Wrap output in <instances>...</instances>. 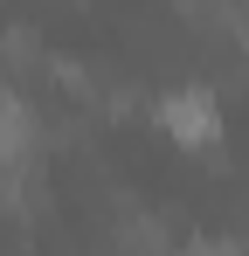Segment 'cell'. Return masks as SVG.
<instances>
[{
	"label": "cell",
	"instance_id": "cell-1",
	"mask_svg": "<svg viewBox=\"0 0 249 256\" xmlns=\"http://www.w3.org/2000/svg\"><path fill=\"white\" fill-rule=\"evenodd\" d=\"M160 125L187 146V152H208V146H222V104H214V90L187 84V90H166L160 97Z\"/></svg>",
	"mask_w": 249,
	"mask_h": 256
},
{
	"label": "cell",
	"instance_id": "cell-2",
	"mask_svg": "<svg viewBox=\"0 0 249 256\" xmlns=\"http://www.w3.org/2000/svg\"><path fill=\"white\" fill-rule=\"evenodd\" d=\"M35 152V111L21 90H0V160H28Z\"/></svg>",
	"mask_w": 249,
	"mask_h": 256
}]
</instances>
